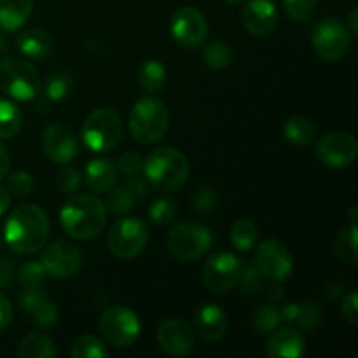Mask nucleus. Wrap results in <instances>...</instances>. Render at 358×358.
Wrapping results in <instances>:
<instances>
[{
	"instance_id": "nucleus-42",
	"label": "nucleus",
	"mask_w": 358,
	"mask_h": 358,
	"mask_svg": "<svg viewBox=\"0 0 358 358\" xmlns=\"http://www.w3.org/2000/svg\"><path fill=\"white\" fill-rule=\"evenodd\" d=\"M318 0H283L287 16L294 21H304L311 16Z\"/></svg>"
},
{
	"instance_id": "nucleus-30",
	"label": "nucleus",
	"mask_w": 358,
	"mask_h": 358,
	"mask_svg": "<svg viewBox=\"0 0 358 358\" xmlns=\"http://www.w3.org/2000/svg\"><path fill=\"white\" fill-rule=\"evenodd\" d=\"M23 126V114L13 101L0 96V138H13Z\"/></svg>"
},
{
	"instance_id": "nucleus-54",
	"label": "nucleus",
	"mask_w": 358,
	"mask_h": 358,
	"mask_svg": "<svg viewBox=\"0 0 358 358\" xmlns=\"http://www.w3.org/2000/svg\"><path fill=\"white\" fill-rule=\"evenodd\" d=\"M7 51H9V42H7V38L0 34V58H3V56L7 55Z\"/></svg>"
},
{
	"instance_id": "nucleus-51",
	"label": "nucleus",
	"mask_w": 358,
	"mask_h": 358,
	"mask_svg": "<svg viewBox=\"0 0 358 358\" xmlns=\"http://www.w3.org/2000/svg\"><path fill=\"white\" fill-rule=\"evenodd\" d=\"M346 30H348L350 37L357 38L358 35V9H352V13L348 14V24H345Z\"/></svg>"
},
{
	"instance_id": "nucleus-9",
	"label": "nucleus",
	"mask_w": 358,
	"mask_h": 358,
	"mask_svg": "<svg viewBox=\"0 0 358 358\" xmlns=\"http://www.w3.org/2000/svg\"><path fill=\"white\" fill-rule=\"evenodd\" d=\"M311 45L325 62H339L348 55L352 37L345 24L336 17H325L311 31Z\"/></svg>"
},
{
	"instance_id": "nucleus-39",
	"label": "nucleus",
	"mask_w": 358,
	"mask_h": 358,
	"mask_svg": "<svg viewBox=\"0 0 358 358\" xmlns=\"http://www.w3.org/2000/svg\"><path fill=\"white\" fill-rule=\"evenodd\" d=\"M30 315L34 324H37L38 327L42 329L52 327V325L58 322V308H56V304L52 303V301H49L48 297H44L41 303L35 304V306L31 308Z\"/></svg>"
},
{
	"instance_id": "nucleus-53",
	"label": "nucleus",
	"mask_w": 358,
	"mask_h": 358,
	"mask_svg": "<svg viewBox=\"0 0 358 358\" xmlns=\"http://www.w3.org/2000/svg\"><path fill=\"white\" fill-rule=\"evenodd\" d=\"M282 296L283 292L280 287H271V289H269V299H271V303H278V301L282 299Z\"/></svg>"
},
{
	"instance_id": "nucleus-25",
	"label": "nucleus",
	"mask_w": 358,
	"mask_h": 358,
	"mask_svg": "<svg viewBox=\"0 0 358 358\" xmlns=\"http://www.w3.org/2000/svg\"><path fill=\"white\" fill-rule=\"evenodd\" d=\"M283 136L297 147H308L317 140V126L308 117H290L283 122Z\"/></svg>"
},
{
	"instance_id": "nucleus-49",
	"label": "nucleus",
	"mask_w": 358,
	"mask_h": 358,
	"mask_svg": "<svg viewBox=\"0 0 358 358\" xmlns=\"http://www.w3.org/2000/svg\"><path fill=\"white\" fill-rule=\"evenodd\" d=\"M13 322V304L3 294H0V332Z\"/></svg>"
},
{
	"instance_id": "nucleus-55",
	"label": "nucleus",
	"mask_w": 358,
	"mask_h": 358,
	"mask_svg": "<svg viewBox=\"0 0 358 358\" xmlns=\"http://www.w3.org/2000/svg\"><path fill=\"white\" fill-rule=\"evenodd\" d=\"M355 212H357V208H355V206H352V210H350V217H352V222H355Z\"/></svg>"
},
{
	"instance_id": "nucleus-1",
	"label": "nucleus",
	"mask_w": 358,
	"mask_h": 358,
	"mask_svg": "<svg viewBox=\"0 0 358 358\" xmlns=\"http://www.w3.org/2000/svg\"><path fill=\"white\" fill-rule=\"evenodd\" d=\"M3 238L13 252L31 255L45 247L49 238L48 213L37 205H21L10 212Z\"/></svg>"
},
{
	"instance_id": "nucleus-24",
	"label": "nucleus",
	"mask_w": 358,
	"mask_h": 358,
	"mask_svg": "<svg viewBox=\"0 0 358 358\" xmlns=\"http://www.w3.org/2000/svg\"><path fill=\"white\" fill-rule=\"evenodd\" d=\"M34 0H0V28L20 30L31 14Z\"/></svg>"
},
{
	"instance_id": "nucleus-26",
	"label": "nucleus",
	"mask_w": 358,
	"mask_h": 358,
	"mask_svg": "<svg viewBox=\"0 0 358 358\" xmlns=\"http://www.w3.org/2000/svg\"><path fill=\"white\" fill-rule=\"evenodd\" d=\"M58 355L51 338L41 332H31L17 346L20 358H55Z\"/></svg>"
},
{
	"instance_id": "nucleus-7",
	"label": "nucleus",
	"mask_w": 358,
	"mask_h": 358,
	"mask_svg": "<svg viewBox=\"0 0 358 358\" xmlns=\"http://www.w3.org/2000/svg\"><path fill=\"white\" fill-rule=\"evenodd\" d=\"M41 87V77L31 63L3 56L0 59V91L14 100H34Z\"/></svg>"
},
{
	"instance_id": "nucleus-47",
	"label": "nucleus",
	"mask_w": 358,
	"mask_h": 358,
	"mask_svg": "<svg viewBox=\"0 0 358 358\" xmlns=\"http://www.w3.org/2000/svg\"><path fill=\"white\" fill-rule=\"evenodd\" d=\"M124 185H126V189L131 192L135 203H142L143 199L147 198V194H149V187H147L145 180H142L140 177H133L131 175V178H129Z\"/></svg>"
},
{
	"instance_id": "nucleus-23",
	"label": "nucleus",
	"mask_w": 358,
	"mask_h": 358,
	"mask_svg": "<svg viewBox=\"0 0 358 358\" xmlns=\"http://www.w3.org/2000/svg\"><path fill=\"white\" fill-rule=\"evenodd\" d=\"M16 45L21 55L31 59L48 58L55 49L51 35L45 34L44 30H38V28H30V30H24L23 34L17 35Z\"/></svg>"
},
{
	"instance_id": "nucleus-46",
	"label": "nucleus",
	"mask_w": 358,
	"mask_h": 358,
	"mask_svg": "<svg viewBox=\"0 0 358 358\" xmlns=\"http://www.w3.org/2000/svg\"><path fill=\"white\" fill-rule=\"evenodd\" d=\"M45 296V290L42 287L38 289H24L23 294H20V306L23 308L27 313H30L31 308L35 306L37 303H41Z\"/></svg>"
},
{
	"instance_id": "nucleus-5",
	"label": "nucleus",
	"mask_w": 358,
	"mask_h": 358,
	"mask_svg": "<svg viewBox=\"0 0 358 358\" xmlns=\"http://www.w3.org/2000/svg\"><path fill=\"white\" fill-rule=\"evenodd\" d=\"M213 245V234L208 227L196 222H178L168 231L166 248L177 261L194 262L205 257Z\"/></svg>"
},
{
	"instance_id": "nucleus-14",
	"label": "nucleus",
	"mask_w": 358,
	"mask_h": 358,
	"mask_svg": "<svg viewBox=\"0 0 358 358\" xmlns=\"http://www.w3.org/2000/svg\"><path fill=\"white\" fill-rule=\"evenodd\" d=\"M317 157L329 168H346L355 163L358 143L348 131H331L317 142Z\"/></svg>"
},
{
	"instance_id": "nucleus-50",
	"label": "nucleus",
	"mask_w": 358,
	"mask_h": 358,
	"mask_svg": "<svg viewBox=\"0 0 358 358\" xmlns=\"http://www.w3.org/2000/svg\"><path fill=\"white\" fill-rule=\"evenodd\" d=\"M9 166H10V156L9 152H7L6 145L0 143V180H2L3 177H7V173H9Z\"/></svg>"
},
{
	"instance_id": "nucleus-19",
	"label": "nucleus",
	"mask_w": 358,
	"mask_h": 358,
	"mask_svg": "<svg viewBox=\"0 0 358 358\" xmlns=\"http://www.w3.org/2000/svg\"><path fill=\"white\" fill-rule=\"evenodd\" d=\"M268 345H266V353L271 358H299L304 355L306 343H304L303 334L299 329L292 325L285 327H276L275 331L269 332Z\"/></svg>"
},
{
	"instance_id": "nucleus-4",
	"label": "nucleus",
	"mask_w": 358,
	"mask_h": 358,
	"mask_svg": "<svg viewBox=\"0 0 358 358\" xmlns=\"http://www.w3.org/2000/svg\"><path fill=\"white\" fill-rule=\"evenodd\" d=\"M170 114L166 105L152 96L140 98L129 112V131L140 143H156L166 135Z\"/></svg>"
},
{
	"instance_id": "nucleus-56",
	"label": "nucleus",
	"mask_w": 358,
	"mask_h": 358,
	"mask_svg": "<svg viewBox=\"0 0 358 358\" xmlns=\"http://www.w3.org/2000/svg\"><path fill=\"white\" fill-rule=\"evenodd\" d=\"M226 3H231V6H236V3H241L243 0H224Z\"/></svg>"
},
{
	"instance_id": "nucleus-38",
	"label": "nucleus",
	"mask_w": 358,
	"mask_h": 358,
	"mask_svg": "<svg viewBox=\"0 0 358 358\" xmlns=\"http://www.w3.org/2000/svg\"><path fill=\"white\" fill-rule=\"evenodd\" d=\"M236 285H240L241 294L254 296V294H257L264 287V276H262V273L259 271L255 264H247L245 268L241 266V273Z\"/></svg>"
},
{
	"instance_id": "nucleus-32",
	"label": "nucleus",
	"mask_w": 358,
	"mask_h": 358,
	"mask_svg": "<svg viewBox=\"0 0 358 358\" xmlns=\"http://www.w3.org/2000/svg\"><path fill=\"white\" fill-rule=\"evenodd\" d=\"M280 324H282V311L273 303L262 304V306L255 308V311L252 313V327L259 334H269L276 327H280Z\"/></svg>"
},
{
	"instance_id": "nucleus-2",
	"label": "nucleus",
	"mask_w": 358,
	"mask_h": 358,
	"mask_svg": "<svg viewBox=\"0 0 358 358\" xmlns=\"http://www.w3.org/2000/svg\"><path fill=\"white\" fill-rule=\"evenodd\" d=\"M107 210L93 194H77L63 205L59 222L70 238L79 241L93 240L103 231Z\"/></svg>"
},
{
	"instance_id": "nucleus-8",
	"label": "nucleus",
	"mask_w": 358,
	"mask_h": 358,
	"mask_svg": "<svg viewBox=\"0 0 358 358\" xmlns=\"http://www.w3.org/2000/svg\"><path fill=\"white\" fill-rule=\"evenodd\" d=\"M149 241V224L140 217L119 219L108 231V248L122 261L135 259L143 252Z\"/></svg>"
},
{
	"instance_id": "nucleus-36",
	"label": "nucleus",
	"mask_w": 358,
	"mask_h": 358,
	"mask_svg": "<svg viewBox=\"0 0 358 358\" xmlns=\"http://www.w3.org/2000/svg\"><path fill=\"white\" fill-rule=\"evenodd\" d=\"M103 205L105 210H108V212L114 213V215H124V213H128L129 210L133 208L135 199H133L131 192L126 189V185H122V187H112L110 191H108L107 201H105Z\"/></svg>"
},
{
	"instance_id": "nucleus-34",
	"label": "nucleus",
	"mask_w": 358,
	"mask_h": 358,
	"mask_svg": "<svg viewBox=\"0 0 358 358\" xmlns=\"http://www.w3.org/2000/svg\"><path fill=\"white\" fill-rule=\"evenodd\" d=\"M17 282L24 287V289H38V287L44 285V280L48 276L42 262L37 261H28L24 264L20 266V269L16 271Z\"/></svg>"
},
{
	"instance_id": "nucleus-10",
	"label": "nucleus",
	"mask_w": 358,
	"mask_h": 358,
	"mask_svg": "<svg viewBox=\"0 0 358 358\" xmlns=\"http://www.w3.org/2000/svg\"><path fill=\"white\" fill-rule=\"evenodd\" d=\"M100 331L105 341L114 345L115 348H128L140 338L142 325L131 310L124 306H112L101 315Z\"/></svg>"
},
{
	"instance_id": "nucleus-48",
	"label": "nucleus",
	"mask_w": 358,
	"mask_h": 358,
	"mask_svg": "<svg viewBox=\"0 0 358 358\" xmlns=\"http://www.w3.org/2000/svg\"><path fill=\"white\" fill-rule=\"evenodd\" d=\"M14 276H16V266H14L13 259L2 255L0 257V289L9 285Z\"/></svg>"
},
{
	"instance_id": "nucleus-3",
	"label": "nucleus",
	"mask_w": 358,
	"mask_h": 358,
	"mask_svg": "<svg viewBox=\"0 0 358 358\" xmlns=\"http://www.w3.org/2000/svg\"><path fill=\"white\" fill-rule=\"evenodd\" d=\"M143 175L150 187L173 192L185 184L189 177V161L184 152L171 147L156 149L143 161Z\"/></svg>"
},
{
	"instance_id": "nucleus-22",
	"label": "nucleus",
	"mask_w": 358,
	"mask_h": 358,
	"mask_svg": "<svg viewBox=\"0 0 358 358\" xmlns=\"http://www.w3.org/2000/svg\"><path fill=\"white\" fill-rule=\"evenodd\" d=\"M119 180V168L114 161L98 157L87 163L86 184L93 192H108Z\"/></svg>"
},
{
	"instance_id": "nucleus-17",
	"label": "nucleus",
	"mask_w": 358,
	"mask_h": 358,
	"mask_svg": "<svg viewBox=\"0 0 358 358\" xmlns=\"http://www.w3.org/2000/svg\"><path fill=\"white\" fill-rule=\"evenodd\" d=\"M157 345L170 357H187L194 350V334L185 322L166 318L157 327Z\"/></svg>"
},
{
	"instance_id": "nucleus-45",
	"label": "nucleus",
	"mask_w": 358,
	"mask_h": 358,
	"mask_svg": "<svg viewBox=\"0 0 358 358\" xmlns=\"http://www.w3.org/2000/svg\"><path fill=\"white\" fill-rule=\"evenodd\" d=\"M341 313L345 317L346 322H350L352 325L358 324V297L357 292L350 290L341 301Z\"/></svg>"
},
{
	"instance_id": "nucleus-27",
	"label": "nucleus",
	"mask_w": 358,
	"mask_h": 358,
	"mask_svg": "<svg viewBox=\"0 0 358 358\" xmlns=\"http://www.w3.org/2000/svg\"><path fill=\"white\" fill-rule=\"evenodd\" d=\"M357 224L350 222L334 238V252L339 261L348 266H355L358 262V247H357Z\"/></svg>"
},
{
	"instance_id": "nucleus-33",
	"label": "nucleus",
	"mask_w": 358,
	"mask_h": 358,
	"mask_svg": "<svg viewBox=\"0 0 358 358\" xmlns=\"http://www.w3.org/2000/svg\"><path fill=\"white\" fill-rule=\"evenodd\" d=\"M70 355L73 358H105L108 355L107 346L96 336H80L72 345Z\"/></svg>"
},
{
	"instance_id": "nucleus-15",
	"label": "nucleus",
	"mask_w": 358,
	"mask_h": 358,
	"mask_svg": "<svg viewBox=\"0 0 358 358\" xmlns=\"http://www.w3.org/2000/svg\"><path fill=\"white\" fill-rule=\"evenodd\" d=\"M41 262L51 278H70L83 266V254L73 243L56 240L51 245H48V248L42 254Z\"/></svg>"
},
{
	"instance_id": "nucleus-12",
	"label": "nucleus",
	"mask_w": 358,
	"mask_h": 358,
	"mask_svg": "<svg viewBox=\"0 0 358 358\" xmlns=\"http://www.w3.org/2000/svg\"><path fill=\"white\" fill-rule=\"evenodd\" d=\"M241 262L229 252L212 255L203 266V283L213 294H226L238 283Z\"/></svg>"
},
{
	"instance_id": "nucleus-13",
	"label": "nucleus",
	"mask_w": 358,
	"mask_h": 358,
	"mask_svg": "<svg viewBox=\"0 0 358 358\" xmlns=\"http://www.w3.org/2000/svg\"><path fill=\"white\" fill-rule=\"evenodd\" d=\"M254 261L262 276L273 280V282H283L294 271V257L282 241H262L255 250Z\"/></svg>"
},
{
	"instance_id": "nucleus-21",
	"label": "nucleus",
	"mask_w": 358,
	"mask_h": 358,
	"mask_svg": "<svg viewBox=\"0 0 358 358\" xmlns=\"http://www.w3.org/2000/svg\"><path fill=\"white\" fill-rule=\"evenodd\" d=\"M282 322H287L292 327L301 329L304 332H313L320 327L324 320L322 306L315 301H292L282 308Z\"/></svg>"
},
{
	"instance_id": "nucleus-52",
	"label": "nucleus",
	"mask_w": 358,
	"mask_h": 358,
	"mask_svg": "<svg viewBox=\"0 0 358 358\" xmlns=\"http://www.w3.org/2000/svg\"><path fill=\"white\" fill-rule=\"evenodd\" d=\"M9 205H10V192L7 191L6 187L0 185V217L9 210Z\"/></svg>"
},
{
	"instance_id": "nucleus-6",
	"label": "nucleus",
	"mask_w": 358,
	"mask_h": 358,
	"mask_svg": "<svg viewBox=\"0 0 358 358\" xmlns=\"http://www.w3.org/2000/svg\"><path fill=\"white\" fill-rule=\"evenodd\" d=\"M122 133L124 126L121 115L114 108L103 107L87 115L80 135L87 149L94 152H107L121 143Z\"/></svg>"
},
{
	"instance_id": "nucleus-43",
	"label": "nucleus",
	"mask_w": 358,
	"mask_h": 358,
	"mask_svg": "<svg viewBox=\"0 0 358 358\" xmlns=\"http://www.w3.org/2000/svg\"><path fill=\"white\" fill-rule=\"evenodd\" d=\"M217 196L215 189L212 187H201L198 189V192L194 194V210L198 213H206L210 210H213L217 206Z\"/></svg>"
},
{
	"instance_id": "nucleus-31",
	"label": "nucleus",
	"mask_w": 358,
	"mask_h": 358,
	"mask_svg": "<svg viewBox=\"0 0 358 358\" xmlns=\"http://www.w3.org/2000/svg\"><path fill=\"white\" fill-rule=\"evenodd\" d=\"M233 49L224 41H212L203 49V62L210 70L227 69L233 63Z\"/></svg>"
},
{
	"instance_id": "nucleus-37",
	"label": "nucleus",
	"mask_w": 358,
	"mask_h": 358,
	"mask_svg": "<svg viewBox=\"0 0 358 358\" xmlns=\"http://www.w3.org/2000/svg\"><path fill=\"white\" fill-rule=\"evenodd\" d=\"M72 91V77L69 72H59L49 77L45 83V96L51 101H62Z\"/></svg>"
},
{
	"instance_id": "nucleus-18",
	"label": "nucleus",
	"mask_w": 358,
	"mask_h": 358,
	"mask_svg": "<svg viewBox=\"0 0 358 358\" xmlns=\"http://www.w3.org/2000/svg\"><path fill=\"white\" fill-rule=\"evenodd\" d=\"M241 23L254 37H266L278 24V10L271 0H250L241 10Z\"/></svg>"
},
{
	"instance_id": "nucleus-20",
	"label": "nucleus",
	"mask_w": 358,
	"mask_h": 358,
	"mask_svg": "<svg viewBox=\"0 0 358 358\" xmlns=\"http://www.w3.org/2000/svg\"><path fill=\"white\" fill-rule=\"evenodd\" d=\"M229 320L222 308L215 304H203L194 315V331L203 341L217 343L226 336Z\"/></svg>"
},
{
	"instance_id": "nucleus-28",
	"label": "nucleus",
	"mask_w": 358,
	"mask_h": 358,
	"mask_svg": "<svg viewBox=\"0 0 358 358\" xmlns=\"http://www.w3.org/2000/svg\"><path fill=\"white\" fill-rule=\"evenodd\" d=\"M138 83L147 93H159L166 84V69L157 59H147L138 69Z\"/></svg>"
},
{
	"instance_id": "nucleus-41",
	"label": "nucleus",
	"mask_w": 358,
	"mask_h": 358,
	"mask_svg": "<svg viewBox=\"0 0 358 358\" xmlns=\"http://www.w3.org/2000/svg\"><path fill=\"white\" fill-rule=\"evenodd\" d=\"M56 185L62 192L65 194H73L80 189L83 185V175L76 170V168L65 166L63 170H59V173L56 175Z\"/></svg>"
},
{
	"instance_id": "nucleus-44",
	"label": "nucleus",
	"mask_w": 358,
	"mask_h": 358,
	"mask_svg": "<svg viewBox=\"0 0 358 358\" xmlns=\"http://www.w3.org/2000/svg\"><path fill=\"white\" fill-rule=\"evenodd\" d=\"M117 168L126 175H136L142 171L143 168V159L140 157V154L133 152V150H128V152L121 154L119 157Z\"/></svg>"
},
{
	"instance_id": "nucleus-11",
	"label": "nucleus",
	"mask_w": 358,
	"mask_h": 358,
	"mask_svg": "<svg viewBox=\"0 0 358 358\" xmlns=\"http://www.w3.org/2000/svg\"><path fill=\"white\" fill-rule=\"evenodd\" d=\"M171 37L185 49H198L205 44L208 35V23L201 10L196 7H180L173 13L170 21Z\"/></svg>"
},
{
	"instance_id": "nucleus-16",
	"label": "nucleus",
	"mask_w": 358,
	"mask_h": 358,
	"mask_svg": "<svg viewBox=\"0 0 358 358\" xmlns=\"http://www.w3.org/2000/svg\"><path fill=\"white\" fill-rule=\"evenodd\" d=\"M42 149L52 163L69 164L79 154V140L70 126L55 122L42 133Z\"/></svg>"
},
{
	"instance_id": "nucleus-29",
	"label": "nucleus",
	"mask_w": 358,
	"mask_h": 358,
	"mask_svg": "<svg viewBox=\"0 0 358 358\" xmlns=\"http://www.w3.org/2000/svg\"><path fill=\"white\" fill-rule=\"evenodd\" d=\"M257 226L250 219H247V217L236 219L233 222V226H231L229 240L240 252H248L250 248H254L255 243H257Z\"/></svg>"
},
{
	"instance_id": "nucleus-40",
	"label": "nucleus",
	"mask_w": 358,
	"mask_h": 358,
	"mask_svg": "<svg viewBox=\"0 0 358 358\" xmlns=\"http://www.w3.org/2000/svg\"><path fill=\"white\" fill-rule=\"evenodd\" d=\"M35 182L28 171H14L7 177V191L13 192L17 198H24L34 192Z\"/></svg>"
},
{
	"instance_id": "nucleus-35",
	"label": "nucleus",
	"mask_w": 358,
	"mask_h": 358,
	"mask_svg": "<svg viewBox=\"0 0 358 358\" xmlns=\"http://www.w3.org/2000/svg\"><path fill=\"white\" fill-rule=\"evenodd\" d=\"M177 201L171 198L156 199V201L149 206L150 222L157 224V226H168V224H171L175 220V217H177Z\"/></svg>"
}]
</instances>
